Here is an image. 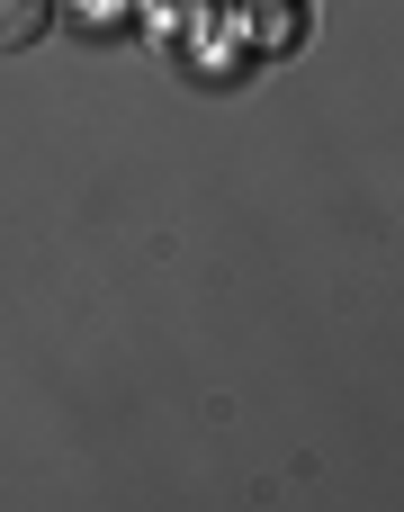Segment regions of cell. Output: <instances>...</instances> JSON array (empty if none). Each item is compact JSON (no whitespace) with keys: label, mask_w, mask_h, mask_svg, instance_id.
I'll return each mask as SVG.
<instances>
[{"label":"cell","mask_w":404,"mask_h":512,"mask_svg":"<svg viewBox=\"0 0 404 512\" xmlns=\"http://www.w3.org/2000/svg\"><path fill=\"white\" fill-rule=\"evenodd\" d=\"M36 36H45V0H0V54H18Z\"/></svg>","instance_id":"1"}]
</instances>
